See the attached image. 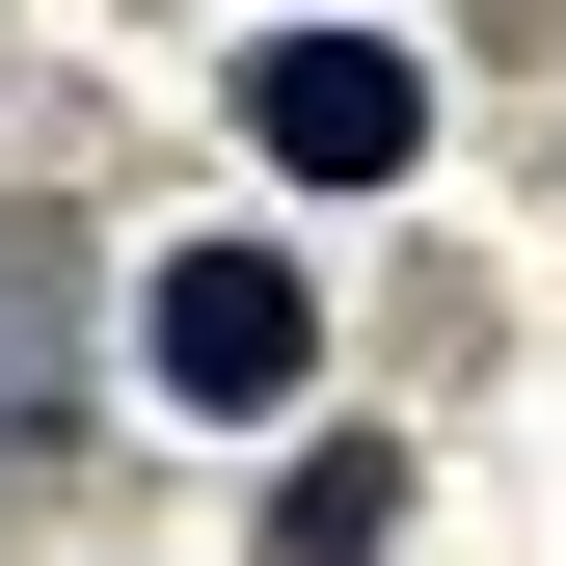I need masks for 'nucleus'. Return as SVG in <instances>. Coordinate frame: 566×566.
Wrapping results in <instances>:
<instances>
[{
    "label": "nucleus",
    "mask_w": 566,
    "mask_h": 566,
    "mask_svg": "<svg viewBox=\"0 0 566 566\" xmlns=\"http://www.w3.org/2000/svg\"><path fill=\"white\" fill-rule=\"evenodd\" d=\"M135 378H163L189 432H270V405L324 378V270L297 243H189L163 297H135Z\"/></svg>",
    "instance_id": "f257e3e1"
},
{
    "label": "nucleus",
    "mask_w": 566,
    "mask_h": 566,
    "mask_svg": "<svg viewBox=\"0 0 566 566\" xmlns=\"http://www.w3.org/2000/svg\"><path fill=\"white\" fill-rule=\"evenodd\" d=\"M243 135L297 189H405V163H432V54H405V28H270L243 54Z\"/></svg>",
    "instance_id": "f03ea898"
},
{
    "label": "nucleus",
    "mask_w": 566,
    "mask_h": 566,
    "mask_svg": "<svg viewBox=\"0 0 566 566\" xmlns=\"http://www.w3.org/2000/svg\"><path fill=\"white\" fill-rule=\"evenodd\" d=\"M378 539H405V459L378 432H324L297 485H270V566H378Z\"/></svg>",
    "instance_id": "7ed1b4c3"
}]
</instances>
